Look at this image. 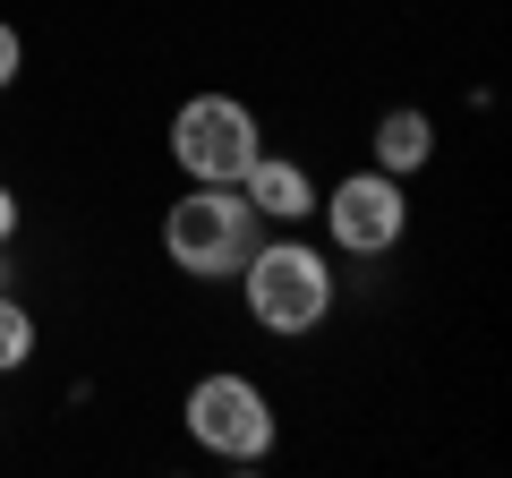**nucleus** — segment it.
Instances as JSON below:
<instances>
[{
	"label": "nucleus",
	"mask_w": 512,
	"mask_h": 478,
	"mask_svg": "<svg viewBox=\"0 0 512 478\" xmlns=\"http://www.w3.org/2000/svg\"><path fill=\"white\" fill-rule=\"evenodd\" d=\"M256 239H265V214L248 205V188L188 180V197L163 214V257L188 282H239V265L256 257Z\"/></svg>",
	"instance_id": "obj_1"
},
{
	"label": "nucleus",
	"mask_w": 512,
	"mask_h": 478,
	"mask_svg": "<svg viewBox=\"0 0 512 478\" xmlns=\"http://www.w3.org/2000/svg\"><path fill=\"white\" fill-rule=\"evenodd\" d=\"M239 299H248V316L265 333L299 342V333H316L333 316L342 274H333L325 248H308V239H256V257L239 265Z\"/></svg>",
	"instance_id": "obj_2"
},
{
	"label": "nucleus",
	"mask_w": 512,
	"mask_h": 478,
	"mask_svg": "<svg viewBox=\"0 0 512 478\" xmlns=\"http://www.w3.org/2000/svg\"><path fill=\"white\" fill-rule=\"evenodd\" d=\"M265 154V120H256L239 94H188L171 111V163L205 188H239L248 163Z\"/></svg>",
	"instance_id": "obj_3"
},
{
	"label": "nucleus",
	"mask_w": 512,
	"mask_h": 478,
	"mask_svg": "<svg viewBox=\"0 0 512 478\" xmlns=\"http://www.w3.org/2000/svg\"><path fill=\"white\" fill-rule=\"evenodd\" d=\"M180 419H188V444H205L231 470H256V461L274 453V393L256 385V376H239V368L197 376Z\"/></svg>",
	"instance_id": "obj_4"
},
{
	"label": "nucleus",
	"mask_w": 512,
	"mask_h": 478,
	"mask_svg": "<svg viewBox=\"0 0 512 478\" xmlns=\"http://www.w3.org/2000/svg\"><path fill=\"white\" fill-rule=\"evenodd\" d=\"M316 214H325V239L342 248V257H393L410 231V197L393 171H350V180H333L325 197H316Z\"/></svg>",
	"instance_id": "obj_5"
},
{
	"label": "nucleus",
	"mask_w": 512,
	"mask_h": 478,
	"mask_svg": "<svg viewBox=\"0 0 512 478\" xmlns=\"http://www.w3.org/2000/svg\"><path fill=\"white\" fill-rule=\"evenodd\" d=\"M239 188H248V205L265 222H282V231H299V222L316 214V180H308V163H291V154H256Z\"/></svg>",
	"instance_id": "obj_6"
},
{
	"label": "nucleus",
	"mask_w": 512,
	"mask_h": 478,
	"mask_svg": "<svg viewBox=\"0 0 512 478\" xmlns=\"http://www.w3.org/2000/svg\"><path fill=\"white\" fill-rule=\"evenodd\" d=\"M367 163H376V171H393V180L427 171V163H436V120H427L419 103L384 111V120H376V137H367Z\"/></svg>",
	"instance_id": "obj_7"
},
{
	"label": "nucleus",
	"mask_w": 512,
	"mask_h": 478,
	"mask_svg": "<svg viewBox=\"0 0 512 478\" xmlns=\"http://www.w3.org/2000/svg\"><path fill=\"white\" fill-rule=\"evenodd\" d=\"M26 359H35V308L0 291V376H18Z\"/></svg>",
	"instance_id": "obj_8"
},
{
	"label": "nucleus",
	"mask_w": 512,
	"mask_h": 478,
	"mask_svg": "<svg viewBox=\"0 0 512 478\" xmlns=\"http://www.w3.org/2000/svg\"><path fill=\"white\" fill-rule=\"evenodd\" d=\"M18 69H26V43H18V26L0 18V94L18 86Z\"/></svg>",
	"instance_id": "obj_9"
},
{
	"label": "nucleus",
	"mask_w": 512,
	"mask_h": 478,
	"mask_svg": "<svg viewBox=\"0 0 512 478\" xmlns=\"http://www.w3.org/2000/svg\"><path fill=\"white\" fill-rule=\"evenodd\" d=\"M18 222H26V214H18V188L0 180V248H9V239H18Z\"/></svg>",
	"instance_id": "obj_10"
},
{
	"label": "nucleus",
	"mask_w": 512,
	"mask_h": 478,
	"mask_svg": "<svg viewBox=\"0 0 512 478\" xmlns=\"http://www.w3.org/2000/svg\"><path fill=\"white\" fill-rule=\"evenodd\" d=\"M9 282H18V274H9V248H0V291H9Z\"/></svg>",
	"instance_id": "obj_11"
}]
</instances>
